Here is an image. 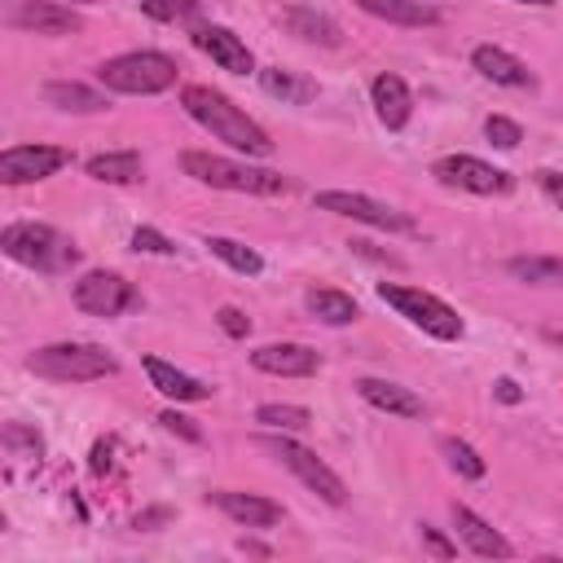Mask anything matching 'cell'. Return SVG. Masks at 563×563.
Returning <instances> with one entry per match:
<instances>
[{"mask_svg": "<svg viewBox=\"0 0 563 563\" xmlns=\"http://www.w3.org/2000/svg\"><path fill=\"white\" fill-rule=\"evenodd\" d=\"M194 48L198 53H207L220 70H233V75H246V70H255V57H251V48L242 44V35H233L229 26H216V22H202V26H194Z\"/></svg>", "mask_w": 563, "mask_h": 563, "instance_id": "cell-12", "label": "cell"}, {"mask_svg": "<svg viewBox=\"0 0 563 563\" xmlns=\"http://www.w3.org/2000/svg\"><path fill=\"white\" fill-rule=\"evenodd\" d=\"M484 136H488L497 150H515V145L523 141V128H519L515 119H506V114H488V119H484Z\"/></svg>", "mask_w": 563, "mask_h": 563, "instance_id": "cell-32", "label": "cell"}, {"mask_svg": "<svg viewBox=\"0 0 563 563\" xmlns=\"http://www.w3.org/2000/svg\"><path fill=\"white\" fill-rule=\"evenodd\" d=\"M70 299H75V308L88 312V317H119L123 308L136 303V290H132V282L119 277V273L92 268V273H84V277L75 282Z\"/></svg>", "mask_w": 563, "mask_h": 563, "instance_id": "cell-11", "label": "cell"}, {"mask_svg": "<svg viewBox=\"0 0 563 563\" xmlns=\"http://www.w3.org/2000/svg\"><path fill=\"white\" fill-rule=\"evenodd\" d=\"M431 176L444 185V189H462V194H479V198H501L515 189V176L475 158V154H444L431 163Z\"/></svg>", "mask_w": 563, "mask_h": 563, "instance_id": "cell-8", "label": "cell"}, {"mask_svg": "<svg viewBox=\"0 0 563 563\" xmlns=\"http://www.w3.org/2000/svg\"><path fill=\"white\" fill-rule=\"evenodd\" d=\"M251 365L273 378H308L321 369V356L308 343H264L251 352Z\"/></svg>", "mask_w": 563, "mask_h": 563, "instance_id": "cell-13", "label": "cell"}, {"mask_svg": "<svg viewBox=\"0 0 563 563\" xmlns=\"http://www.w3.org/2000/svg\"><path fill=\"white\" fill-rule=\"evenodd\" d=\"M216 260H224L233 273H242V277H260L264 273V260H260V251H251L246 242H238V238H220V233H207V242H202Z\"/></svg>", "mask_w": 563, "mask_h": 563, "instance_id": "cell-27", "label": "cell"}, {"mask_svg": "<svg viewBox=\"0 0 563 563\" xmlns=\"http://www.w3.org/2000/svg\"><path fill=\"white\" fill-rule=\"evenodd\" d=\"M378 299L387 308H396V317H405L413 330L440 339V343H453L462 339V317L431 290H418V286H400V282H378Z\"/></svg>", "mask_w": 563, "mask_h": 563, "instance_id": "cell-6", "label": "cell"}, {"mask_svg": "<svg viewBox=\"0 0 563 563\" xmlns=\"http://www.w3.org/2000/svg\"><path fill=\"white\" fill-rule=\"evenodd\" d=\"M493 396H497L501 405H519V400H523V391H519L515 378H497V383H493Z\"/></svg>", "mask_w": 563, "mask_h": 563, "instance_id": "cell-39", "label": "cell"}, {"mask_svg": "<svg viewBox=\"0 0 563 563\" xmlns=\"http://www.w3.org/2000/svg\"><path fill=\"white\" fill-rule=\"evenodd\" d=\"M255 422H264L268 431H303V427H312V413L303 405H260Z\"/></svg>", "mask_w": 563, "mask_h": 563, "instance_id": "cell-30", "label": "cell"}, {"mask_svg": "<svg viewBox=\"0 0 563 563\" xmlns=\"http://www.w3.org/2000/svg\"><path fill=\"white\" fill-rule=\"evenodd\" d=\"M110 453H114V444H110V440H97V444H92V462H88V466H92V475H106V471H110Z\"/></svg>", "mask_w": 563, "mask_h": 563, "instance_id": "cell-40", "label": "cell"}, {"mask_svg": "<svg viewBox=\"0 0 563 563\" xmlns=\"http://www.w3.org/2000/svg\"><path fill=\"white\" fill-rule=\"evenodd\" d=\"M9 26L18 31H35V35H70L79 31V13L70 4H53V0H22L13 13H9Z\"/></svg>", "mask_w": 563, "mask_h": 563, "instance_id": "cell-14", "label": "cell"}, {"mask_svg": "<svg viewBox=\"0 0 563 563\" xmlns=\"http://www.w3.org/2000/svg\"><path fill=\"white\" fill-rule=\"evenodd\" d=\"M180 172L198 185H211V189H229V194H255V198H277L290 189V176L273 172V167H251V163H238V158H220V154H207V150H185L180 154Z\"/></svg>", "mask_w": 563, "mask_h": 563, "instance_id": "cell-2", "label": "cell"}, {"mask_svg": "<svg viewBox=\"0 0 563 563\" xmlns=\"http://www.w3.org/2000/svg\"><path fill=\"white\" fill-rule=\"evenodd\" d=\"M282 22H286V31L299 35L303 44H321V48H339V44H343L339 22H334L330 13H321V9H312V4H290V9L282 13Z\"/></svg>", "mask_w": 563, "mask_h": 563, "instance_id": "cell-20", "label": "cell"}, {"mask_svg": "<svg viewBox=\"0 0 563 563\" xmlns=\"http://www.w3.org/2000/svg\"><path fill=\"white\" fill-rule=\"evenodd\" d=\"M216 321H220V330H224L229 339H246V334H251V317H246L242 308H233V303L216 308Z\"/></svg>", "mask_w": 563, "mask_h": 563, "instance_id": "cell-36", "label": "cell"}, {"mask_svg": "<svg viewBox=\"0 0 563 563\" xmlns=\"http://www.w3.org/2000/svg\"><path fill=\"white\" fill-rule=\"evenodd\" d=\"M167 510H150V515H136V528H150V523H163Z\"/></svg>", "mask_w": 563, "mask_h": 563, "instance_id": "cell-41", "label": "cell"}, {"mask_svg": "<svg viewBox=\"0 0 563 563\" xmlns=\"http://www.w3.org/2000/svg\"><path fill=\"white\" fill-rule=\"evenodd\" d=\"M141 13L154 22H185L202 26V0H141Z\"/></svg>", "mask_w": 563, "mask_h": 563, "instance_id": "cell-29", "label": "cell"}, {"mask_svg": "<svg viewBox=\"0 0 563 563\" xmlns=\"http://www.w3.org/2000/svg\"><path fill=\"white\" fill-rule=\"evenodd\" d=\"M444 457H449V466L462 475V479H484V471H488V462L466 444V440H444Z\"/></svg>", "mask_w": 563, "mask_h": 563, "instance_id": "cell-31", "label": "cell"}, {"mask_svg": "<svg viewBox=\"0 0 563 563\" xmlns=\"http://www.w3.org/2000/svg\"><path fill=\"white\" fill-rule=\"evenodd\" d=\"M537 189L554 202V207H563V172H550V167H541L537 172Z\"/></svg>", "mask_w": 563, "mask_h": 563, "instance_id": "cell-38", "label": "cell"}, {"mask_svg": "<svg viewBox=\"0 0 563 563\" xmlns=\"http://www.w3.org/2000/svg\"><path fill=\"white\" fill-rule=\"evenodd\" d=\"M180 106H185V114H189L194 123H202V128H207L216 141H224L229 150L251 154V158H268V154H273L268 132H264L242 106H233L224 92H216V88H207V84H189V88L180 92Z\"/></svg>", "mask_w": 563, "mask_h": 563, "instance_id": "cell-1", "label": "cell"}, {"mask_svg": "<svg viewBox=\"0 0 563 563\" xmlns=\"http://www.w3.org/2000/svg\"><path fill=\"white\" fill-rule=\"evenodd\" d=\"M132 251H145V255H176V242L172 238H163L158 229H150V224H136L132 229Z\"/></svg>", "mask_w": 563, "mask_h": 563, "instance_id": "cell-33", "label": "cell"}, {"mask_svg": "<svg viewBox=\"0 0 563 563\" xmlns=\"http://www.w3.org/2000/svg\"><path fill=\"white\" fill-rule=\"evenodd\" d=\"M70 4H97V0H70Z\"/></svg>", "mask_w": 563, "mask_h": 563, "instance_id": "cell-43", "label": "cell"}, {"mask_svg": "<svg viewBox=\"0 0 563 563\" xmlns=\"http://www.w3.org/2000/svg\"><path fill=\"white\" fill-rule=\"evenodd\" d=\"M506 273L528 286H563V260L554 255H515L506 260Z\"/></svg>", "mask_w": 563, "mask_h": 563, "instance_id": "cell-28", "label": "cell"}, {"mask_svg": "<svg viewBox=\"0 0 563 563\" xmlns=\"http://www.w3.org/2000/svg\"><path fill=\"white\" fill-rule=\"evenodd\" d=\"M84 172L101 185H136L145 176V163L136 150H106V154H92L84 163Z\"/></svg>", "mask_w": 563, "mask_h": 563, "instance_id": "cell-22", "label": "cell"}, {"mask_svg": "<svg viewBox=\"0 0 563 563\" xmlns=\"http://www.w3.org/2000/svg\"><path fill=\"white\" fill-rule=\"evenodd\" d=\"M211 501L242 528H273L282 523V501L273 497H260V493H242V488H220L211 493Z\"/></svg>", "mask_w": 563, "mask_h": 563, "instance_id": "cell-16", "label": "cell"}, {"mask_svg": "<svg viewBox=\"0 0 563 563\" xmlns=\"http://www.w3.org/2000/svg\"><path fill=\"white\" fill-rule=\"evenodd\" d=\"M356 391L365 405L383 409V413H396V418H422V396H413L409 387L400 383H387V378H356Z\"/></svg>", "mask_w": 563, "mask_h": 563, "instance_id": "cell-21", "label": "cell"}, {"mask_svg": "<svg viewBox=\"0 0 563 563\" xmlns=\"http://www.w3.org/2000/svg\"><path fill=\"white\" fill-rule=\"evenodd\" d=\"M180 75L176 57L167 53H154V48H136V53H119V57H106L97 66V79L101 88L110 92H123V97H154L163 88H172Z\"/></svg>", "mask_w": 563, "mask_h": 563, "instance_id": "cell-3", "label": "cell"}, {"mask_svg": "<svg viewBox=\"0 0 563 563\" xmlns=\"http://www.w3.org/2000/svg\"><path fill=\"white\" fill-rule=\"evenodd\" d=\"M264 444H268V453H273L308 493H317V497L330 501V506H343V501H347V484H343L308 444H299V440H290V435H264Z\"/></svg>", "mask_w": 563, "mask_h": 563, "instance_id": "cell-7", "label": "cell"}, {"mask_svg": "<svg viewBox=\"0 0 563 563\" xmlns=\"http://www.w3.org/2000/svg\"><path fill=\"white\" fill-rule=\"evenodd\" d=\"M317 211H330V216H347L356 224H369V229H387V233H413V220L405 211H396L391 202H378L369 194H352V189H321L317 194Z\"/></svg>", "mask_w": 563, "mask_h": 563, "instance_id": "cell-9", "label": "cell"}, {"mask_svg": "<svg viewBox=\"0 0 563 563\" xmlns=\"http://www.w3.org/2000/svg\"><path fill=\"white\" fill-rule=\"evenodd\" d=\"M418 537H422V545L435 554V559H453L457 550H453V541H444L440 537V528H431V523H418Z\"/></svg>", "mask_w": 563, "mask_h": 563, "instance_id": "cell-37", "label": "cell"}, {"mask_svg": "<svg viewBox=\"0 0 563 563\" xmlns=\"http://www.w3.org/2000/svg\"><path fill=\"white\" fill-rule=\"evenodd\" d=\"M356 9H365L369 18L396 22V26H435L440 9L427 0H356Z\"/></svg>", "mask_w": 563, "mask_h": 563, "instance_id": "cell-23", "label": "cell"}, {"mask_svg": "<svg viewBox=\"0 0 563 563\" xmlns=\"http://www.w3.org/2000/svg\"><path fill=\"white\" fill-rule=\"evenodd\" d=\"M141 365H145L154 391H163V396L176 400V405H185V400H211V391H216V387H207L202 378H194V374L167 365L163 356H141Z\"/></svg>", "mask_w": 563, "mask_h": 563, "instance_id": "cell-19", "label": "cell"}, {"mask_svg": "<svg viewBox=\"0 0 563 563\" xmlns=\"http://www.w3.org/2000/svg\"><path fill=\"white\" fill-rule=\"evenodd\" d=\"M62 167H70V150L62 145H9L0 150V180L4 185H35V180H48L57 176Z\"/></svg>", "mask_w": 563, "mask_h": 563, "instance_id": "cell-10", "label": "cell"}, {"mask_svg": "<svg viewBox=\"0 0 563 563\" xmlns=\"http://www.w3.org/2000/svg\"><path fill=\"white\" fill-rule=\"evenodd\" d=\"M369 101H374V114H378V123H383L387 132H400V128L409 123V114H413V92H409V84H405L400 75H391V70H383V75L369 79Z\"/></svg>", "mask_w": 563, "mask_h": 563, "instance_id": "cell-15", "label": "cell"}, {"mask_svg": "<svg viewBox=\"0 0 563 563\" xmlns=\"http://www.w3.org/2000/svg\"><path fill=\"white\" fill-rule=\"evenodd\" d=\"M519 4H532V9H550L554 0H519Z\"/></svg>", "mask_w": 563, "mask_h": 563, "instance_id": "cell-42", "label": "cell"}, {"mask_svg": "<svg viewBox=\"0 0 563 563\" xmlns=\"http://www.w3.org/2000/svg\"><path fill=\"white\" fill-rule=\"evenodd\" d=\"M471 66H475L488 84H497V88H532V84H537L532 70H528L515 53H506V48H497V44H475V48H471Z\"/></svg>", "mask_w": 563, "mask_h": 563, "instance_id": "cell-17", "label": "cell"}, {"mask_svg": "<svg viewBox=\"0 0 563 563\" xmlns=\"http://www.w3.org/2000/svg\"><path fill=\"white\" fill-rule=\"evenodd\" d=\"M453 528H457V537L471 545V554H479V559H510V554H515V545H510L488 519H479L471 506H457V501H453Z\"/></svg>", "mask_w": 563, "mask_h": 563, "instance_id": "cell-18", "label": "cell"}, {"mask_svg": "<svg viewBox=\"0 0 563 563\" xmlns=\"http://www.w3.org/2000/svg\"><path fill=\"white\" fill-rule=\"evenodd\" d=\"M44 101L57 106V110H66V114H97V110L110 106L97 88L75 84V79H48V84H44Z\"/></svg>", "mask_w": 563, "mask_h": 563, "instance_id": "cell-24", "label": "cell"}, {"mask_svg": "<svg viewBox=\"0 0 563 563\" xmlns=\"http://www.w3.org/2000/svg\"><path fill=\"white\" fill-rule=\"evenodd\" d=\"M4 444L18 449L22 457H35V462L44 457V440H40V431H26L22 422H9V427H4Z\"/></svg>", "mask_w": 563, "mask_h": 563, "instance_id": "cell-34", "label": "cell"}, {"mask_svg": "<svg viewBox=\"0 0 563 563\" xmlns=\"http://www.w3.org/2000/svg\"><path fill=\"white\" fill-rule=\"evenodd\" d=\"M260 88H264L268 97H277L282 106H303V101L317 97V79H308V75H299V70H286V66L260 70Z\"/></svg>", "mask_w": 563, "mask_h": 563, "instance_id": "cell-25", "label": "cell"}, {"mask_svg": "<svg viewBox=\"0 0 563 563\" xmlns=\"http://www.w3.org/2000/svg\"><path fill=\"white\" fill-rule=\"evenodd\" d=\"M158 422H163V431H172V435H180V440H189V444H198V440H202V427H198L194 418H185L180 409H163V413H158Z\"/></svg>", "mask_w": 563, "mask_h": 563, "instance_id": "cell-35", "label": "cell"}, {"mask_svg": "<svg viewBox=\"0 0 563 563\" xmlns=\"http://www.w3.org/2000/svg\"><path fill=\"white\" fill-rule=\"evenodd\" d=\"M303 303H308V312H312L317 321H325V325H352V321L361 317L356 299L343 295V290H334V286H317V290H308Z\"/></svg>", "mask_w": 563, "mask_h": 563, "instance_id": "cell-26", "label": "cell"}, {"mask_svg": "<svg viewBox=\"0 0 563 563\" xmlns=\"http://www.w3.org/2000/svg\"><path fill=\"white\" fill-rule=\"evenodd\" d=\"M26 369L53 383H92V378H110L119 361L97 343H48L26 356Z\"/></svg>", "mask_w": 563, "mask_h": 563, "instance_id": "cell-5", "label": "cell"}, {"mask_svg": "<svg viewBox=\"0 0 563 563\" xmlns=\"http://www.w3.org/2000/svg\"><path fill=\"white\" fill-rule=\"evenodd\" d=\"M0 251L13 260V264H26L35 273H57V268H70L79 260V251L48 224H35V220H18V224H4L0 229Z\"/></svg>", "mask_w": 563, "mask_h": 563, "instance_id": "cell-4", "label": "cell"}]
</instances>
